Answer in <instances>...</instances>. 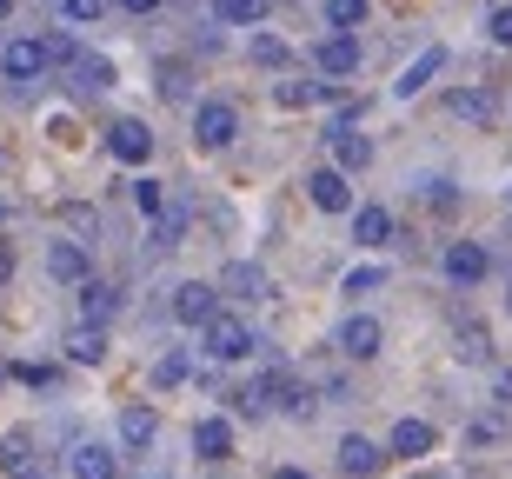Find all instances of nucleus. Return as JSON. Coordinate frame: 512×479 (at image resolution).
Listing matches in <instances>:
<instances>
[{
  "instance_id": "40",
  "label": "nucleus",
  "mask_w": 512,
  "mask_h": 479,
  "mask_svg": "<svg viewBox=\"0 0 512 479\" xmlns=\"http://www.w3.org/2000/svg\"><path fill=\"white\" fill-rule=\"evenodd\" d=\"M7 280H14V247L0 240V287H7Z\"/></svg>"
},
{
  "instance_id": "25",
  "label": "nucleus",
  "mask_w": 512,
  "mask_h": 479,
  "mask_svg": "<svg viewBox=\"0 0 512 479\" xmlns=\"http://www.w3.org/2000/svg\"><path fill=\"white\" fill-rule=\"evenodd\" d=\"M153 433H160L153 406H127V413H120V440L127 446H153Z\"/></svg>"
},
{
  "instance_id": "22",
  "label": "nucleus",
  "mask_w": 512,
  "mask_h": 479,
  "mask_svg": "<svg viewBox=\"0 0 512 479\" xmlns=\"http://www.w3.org/2000/svg\"><path fill=\"white\" fill-rule=\"evenodd\" d=\"M187 227H193V213H187V207H160V213H153V247L173 253L180 240H187Z\"/></svg>"
},
{
  "instance_id": "16",
  "label": "nucleus",
  "mask_w": 512,
  "mask_h": 479,
  "mask_svg": "<svg viewBox=\"0 0 512 479\" xmlns=\"http://www.w3.org/2000/svg\"><path fill=\"white\" fill-rule=\"evenodd\" d=\"M380 460H386V453H380V446H373V440H366V433H346V440H340V466H346V473H353V479L380 473Z\"/></svg>"
},
{
  "instance_id": "28",
  "label": "nucleus",
  "mask_w": 512,
  "mask_h": 479,
  "mask_svg": "<svg viewBox=\"0 0 512 479\" xmlns=\"http://www.w3.org/2000/svg\"><path fill=\"white\" fill-rule=\"evenodd\" d=\"M466 366H486L493 360V340H486V326H459V346H453Z\"/></svg>"
},
{
  "instance_id": "7",
  "label": "nucleus",
  "mask_w": 512,
  "mask_h": 479,
  "mask_svg": "<svg viewBox=\"0 0 512 479\" xmlns=\"http://www.w3.org/2000/svg\"><path fill=\"white\" fill-rule=\"evenodd\" d=\"M260 400H273V406H286V413H306V386L286 373V366H266V380L253 386Z\"/></svg>"
},
{
  "instance_id": "31",
  "label": "nucleus",
  "mask_w": 512,
  "mask_h": 479,
  "mask_svg": "<svg viewBox=\"0 0 512 479\" xmlns=\"http://www.w3.org/2000/svg\"><path fill=\"white\" fill-rule=\"evenodd\" d=\"M326 20L353 34V27H366V0H326Z\"/></svg>"
},
{
  "instance_id": "38",
  "label": "nucleus",
  "mask_w": 512,
  "mask_h": 479,
  "mask_svg": "<svg viewBox=\"0 0 512 479\" xmlns=\"http://www.w3.org/2000/svg\"><path fill=\"white\" fill-rule=\"evenodd\" d=\"M107 14V0H67V20H100Z\"/></svg>"
},
{
  "instance_id": "15",
  "label": "nucleus",
  "mask_w": 512,
  "mask_h": 479,
  "mask_svg": "<svg viewBox=\"0 0 512 479\" xmlns=\"http://www.w3.org/2000/svg\"><path fill=\"white\" fill-rule=\"evenodd\" d=\"M67 360H74V366H100V360H107V333H100L94 320H80L74 333H67Z\"/></svg>"
},
{
  "instance_id": "4",
  "label": "nucleus",
  "mask_w": 512,
  "mask_h": 479,
  "mask_svg": "<svg viewBox=\"0 0 512 479\" xmlns=\"http://www.w3.org/2000/svg\"><path fill=\"white\" fill-rule=\"evenodd\" d=\"M213 300H220V287L187 280V287H173V320H180V326H207L213 320Z\"/></svg>"
},
{
  "instance_id": "21",
  "label": "nucleus",
  "mask_w": 512,
  "mask_h": 479,
  "mask_svg": "<svg viewBox=\"0 0 512 479\" xmlns=\"http://www.w3.org/2000/svg\"><path fill=\"white\" fill-rule=\"evenodd\" d=\"M220 293H233V300H260V293H266V273L253 267V260H233V267L220 273Z\"/></svg>"
},
{
  "instance_id": "27",
  "label": "nucleus",
  "mask_w": 512,
  "mask_h": 479,
  "mask_svg": "<svg viewBox=\"0 0 512 479\" xmlns=\"http://www.w3.org/2000/svg\"><path fill=\"white\" fill-rule=\"evenodd\" d=\"M193 373V360L187 353H180V346H173V353H160V360H153V386H160V393H173V386L187 380Z\"/></svg>"
},
{
  "instance_id": "8",
  "label": "nucleus",
  "mask_w": 512,
  "mask_h": 479,
  "mask_svg": "<svg viewBox=\"0 0 512 479\" xmlns=\"http://www.w3.org/2000/svg\"><path fill=\"white\" fill-rule=\"evenodd\" d=\"M0 473L7 479H34V433H27V426H14V433L0 440Z\"/></svg>"
},
{
  "instance_id": "23",
  "label": "nucleus",
  "mask_w": 512,
  "mask_h": 479,
  "mask_svg": "<svg viewBox=\"0 0 512 479\" xmlns=\"http://www.w3.org/2000/svg\"><path fill=\"white\" fill-rule=\"evenodd\" d=\"M453 114L473 120V127H493V120H499V100L486 94V87H473V94H453Z\"/></svg>"
},
{
  "instance_id": "45",
  "label": "nucleus",
  "mask_w": 512,
  "mask_h": 479,
  "mask_svg": "<svg viewBox=\"0 0 512 479\" xmlns=\"http://www.w3.org/2000/svg\"><path fill=\"white\" fill-rule=\"evenodd\" d=\"M506 307H512V287H506Z\"/></svg>"
},
{
  "instance_id": "3",
  "label": "nucleus",
  "mask_w": 512,
  "mask_h": 479,
  "mask_svg": "<svg viewBox=\"0 0 512 479\" xmlns=\"http://www.w3.org/2000/svg\"><path fill=\"white\" fill-rule=\"evenodd\" d=\"M306 193H313V207H320V213H353V187H346L340 167H320L313 180H306Z\"/></svg>"
},
{
  "instance_id": "11",
  "label": "nucleus",
  "mask_w": 512,
  "mask_h": 479,
  "mask_svg": "<svg viewBox=\"0 0 512 479\" xmlns=\"http://www.w3.org/2000/svg\"><path fill=\"white\" fill-rule=\"evenodd\" d=\"M340 353H346V360H373V353H380V320H366V313H360V320H346L340 326Z\"/></svg>"
},
{
  "instance_id": "9",
  "label": "nucleus",
  "mask_w": 512,
  "mask_h": 479,
  "mask_svg": "<svg viewBox=\"0 0 512 479\" xmlns=\"http://www.w3.org/2000/svg\"><path fill=\"white\" fill-rule=\"evenodd\" d=\"M333 160H340V173H360V167H373V140L366 134H353V127H333Z\"/></svg>"
},
{
  "instance_id": "41",
  "label": "nucleus",
  "mask_w": 512,
  "mask_h": 479,
  "mask_svg": "<svg viewBox=\"0 0 512 479\" xmlns=\"http://www.w3.org/2000/svg\"><path fill=\"white\" fill-rule=\"evenodd\" d=\"M493 393H499V406H512V373H499V386H493Z\"/></svg>"
},
{
  "instance_id": "19",
  "label": "nucleus",
  "mask_w": 512,
  "mask_h": 479,
  "mask_svg": "<svg viewBox=\"0 0 512 479\" xmlns=\"http://www.w3.org/2000/svg\"><path fill=\"white\" fill-rule=\"evenodd\" d=\"M439 67H446V47H426V54H419V60H413V67H406V74H399V80H393V94H399V100H413V94H419V87H426V80H433V74H439Z\"/></svg>"
},
{
  "instance_id": "39",
  "label": "nucleus",
  "mask_w": 512,
  "mask_h": 479,
  "mask_svg": "<svg viewBox=\"0 0 512 479\" xmlns=\"http://www.w3.org/2000/svg\"><path fill=\"white\" fill-rule=\"evenodd\" d=\"M466 440H473V446H493L499 440V420H473V426H466Z\"/></svg>"
},
{
  "instance_id": "26",
  "label": "nucleus",
  "mask_w": 512,
  "mask_h": 479,
  "mask_svg": "<svg viewBox=\"0 0 512 479\" xmlns=\"http://www.w3.org/2000/svg\"><path fill=\"white\" fill-rule=\"evenodd\" d=\"M74 479H114V453L107 446H74Z\"/></svg>"
},
{
  "instance_id": "37",
  "label": "nucleus",
  "mask_w": 512,
  "mask_h": 479,
  "mask_svg": "<svg viewBox=\"0 0 512 479\" xmlns=\"http://www.w3.org/2000/svg\"><path fill=\"white\" fill-rule=\"evenodd\" d=\"M160 94H167V100H187V67H160Z\"/></svg>"
},
{
  "instance_id": "42",
  "label": "nucleus",
  "mask_w": 512,
  "mask_h": 479,
  "mask_svg": "<svg viewBox=\"0 0 512 479\" xmlns=\"http://www.w3.org/2000/svg\"><path fill=\"white\" fill-rule=\"evenodd\" d=\"M120 7H127V14H153V7H160V0H120Z\"/></svg>"
},
{
  "instance_id": "17",
  "label": "nucleus",
  "mask_w": 512,
  "mask_h": 479,
  "mask_svg": "<svg viewBox=\"0 0 512 479\" xmlns=\"http://www.w3.org/2000/svg\"><path fill=\"white\" fill-rule=\"evenodd\" d=\"M74 287H80V320H114V307H120V293L114 287H107V280H74Z\"/></svg>"
},
{
  "instance_id": "1",
  "label": "nucleus",
  "mask_w": 512,
  "mask_h": 479,
  "mask_svg": "<svg viewBox=\"0 0 512 479\" xmlns=\"http://www.w3.org/2000/svg\"><path fill=\"white\" fill-rule=\"evenodd\" d=\"M233 134H240V107H233V100H200V114H193V147L220 154V147H233Z\"/></svg>"
},
{
  "instance_id": "18",
  "label": "nucleus",
  "mask_w": 512,
  "mask_h": 479,
  "mask_svg": "<svg viewBox=\"0 0 512 479\" xmlns=\"http://www.w3.org/2000/svg\"><path fill=\"white\" fill-rule=\"evenodd\" d=\"M0 67H7V80H34L40 67H47V54H40V40H7Z\"/></svg>"
},
{
  "instance_id": "30",
  "label": "nucleus",
  "mask_w": 512,
  "mask_h": 479,
  "mask_svg": "<svg viewBox=\"0 0 512 479\" xmlns=\"http://www.w3.org/2000/svg\"><path fill=\"white\" fill-rule=\"evenodd\" d=\"M253 60H260V67H286V60H293V47H286L280 34H253Z\"/></svg>"
},
{
  "instance_id": "2",
  "label": "nucleus",
  "mask_w": 512,
  "mask_h": 479,
  "mask_svg": "<svg viewBox=\"0 0 512 479\" xmlns=\"http://www.w3.org/2000/svg\"><path fill=\"white\" fill-rule=\"evenodd\" d=\"M207 353H213V360H247L253 333L240 320H227V313H213V320H207Z\"/></svg>"
},
{
  "instance_id": "33",
  "label": "nucleus",
  "mask_w": 512,
  "mask_h": 479,
  "mask_svg": "<svg viewBox=\"0 0 512 479\" xmlns=\"http://www.w3.org/2000/svg\"><path fill=\"white\" fill-rule=\"evenodd\" d=\"M133 207L147 213V220H153L160 207H167V193H160V180H133Z\"/></svg>"
},
{
  "instance_id": "46",
  "label": "nucleus",
  "mask_w": 512,
  "mask_h": 479,
  "mask_svg": "<svg viewBox=\"0 0 512 479\" xmlns=\"http://www.w3.org/2000/svg\"><path fill=\"white\" fill-rule=\"evenodd\" d=\"M0 380H7V366H0Z\"/></svg>"
},
{
  "instance_id": "35",
  "label": "nucleus",
  "mask_w": 512,
  "mask_h": 479,
  "mask_svg": "<svg viewBox=\"0 0 512 479\" xmlns=\"http://www.w3.org/2000/svg\"><path fill=\"white\" fill-rule=\"evenodd\" d=\"M373 287H386L380 267H353V273H346V293H373Z\"/></svg>"
},
{
  "instance_id": "6",
  "label": "nucleus",
  "mask_w": 512,
  "mask_h": 479,
  "mask_svg": "<svg viewBox=\"0 0 512 479\" xmlns=\"http://www.w3.org/2000/svg\"><path fill=\"white\" fill-rule=\"evenodd\" d=\"M107 147H114V160H127V167H140V160L153 154V134L140 127V120H114V127H107Z\"/></svg>"
},
{
  "instance_id": "13",
  "label": "nucleus",
  "mask_w": 512,
  "mask_h": 479,
  "mask_svg": "<svg viewBox=\"0 0 512 479\" xmlns=\"http://www.w3.org/2000/svg\"><path fill=\"white\" fill-rule=\"evenodd\" d=\"M433 446H439V433L426 420H399L393 426V453H399V460H426Z\"/></svg>"
},
{
  "instance_id": "29",
  "label": "nucleus",
  "mask_w": 512,
  "mask_h": 479,
  "mask_svg": "<svg viewBox=\"0 0 512 479\" xmlns=\"http://www.w3.org/2000/svg\"><path fill=\"white\" fill-rule=\"evenodd\" d=\"M213 14L227 20V27H253L266 14V0H213Z\"/></svg>"
},
{
  "instance_id": "10",
  "label": "nucleus",
  "mask_w": 512,
  "mask_h": 479,
  "mask_svg": "<svg viewBox=\"0 0 512 479\" xmlns=\"http://www.w3.org/2000/svg\"><path fill=\"white\" fill-rule=\"evenodd\" d=\"M313 60H320L326 74H360V40H353V34L340 27L333 40H320V54H313Z\"/></svg>"
},
{
  "instance_id": "32",
  "label": "nucleus",
  "mask_w": 512,
  "mask_h": 479,
  "mask_svg": "<svg viewBox=\"0 0 512 479\" xmlns=\"http://www.w3.org/2000/svg\"><path fill=\"white\" fill-rule=\"evenodd\" d=\"M40 54H47V67H54V60H60V67H74L80 47H74V34H47V40H40Z\"/></svg>"
},
{
  "instance_id": "44",
  "label": "nucleus",
  "mask_w": 512,
  "mask_h": 479,
  "mask_svg": "<svg viewBox=\"0 0 512 479\" xmlns=\"http://www.w3.org/2000/svg\"><path fill=\"white\" fill-rule=\"evenodd\" d=\"M7 14H14V0H0V20H7Z\"/></svg>"
},
{
  "instance_id": "24",
  "label": "nucleus",
  "mask_w": 512,
  "mask_h": 479,
  "mask_svg": "<svg viewBox=\"0 0 512 479\" xmlns=\"http://www.w3.org/2000/svg\"><path fill=\"white\" fill-rule=\"evenodd\" d=\"M74 87H80V94H100V87H114V60L80 54V60H74Z\"/></svg>"
},
{
  "instance_id": "14",
  "label": "nucleus",
  "mask_w": 512,
  "mask_h": 479,
  "mask_svg": "<svg viewBox=\"0 0 512 479\" xmlns=\"http://www.w3.org/2000/svg\"><path fill=\"white\" fill-rule=\"evenodd\" d=\"M47 273H54V280H67V287H74V280H87V247H80V240H54V247H47Z\"/></svg>"
},
{
  "instance_id": "12",
  "label": "nucleus",
  "mask_w": 512,
  "mask_h": 479,
  "mask_svg": "<svg viewBox=\"0 0 512 479\" xmlns=\"http://www.w3.org/2000/svg\"><path fill=\"white\" fill-rule=\"evenodd\" d=\"M193 453H200V460H213V466L233 460V426L227 420H200V426H193Z\"/></svg>"
},
{
  "instance_id": "5",
  "label": "nucleus",
  "mask_w": 512,
  "mask_h": 479,
  "mask_svg": "<svg viewBox=\"0 0 512 479\" xmlns=\"http://www.w3.org/2000/svg\"><path fill=\"white\" fill-rule=\"evenodd\" d=\"M486 267H493V260H486V247H479V240H453V247H446V280H459V287L486 280Z\"/></svg>"
},
{
  "instance_id": "43",
  "label": "nucleus",
  "mask_w": 512,
  "mask_h": 479,
  "mask_svg": "<svg viewBox=\"0 0 512 479\" xmlns=\"http://www.w3.org/2000/svg\"><path fill=\"white\" fill-rule=\"evenodd\" d=\"M273 479H306V473H300V466H280V473H273Z\"/></svg>"
},
{
  "instance_id": "36",
  "label": "nucleus",
  "mask_w": 512,
  "mask_h": 479,
  "mask_svg": "<svg viewBox=\"0 0 512 479\" xmlns=\"http://www.w3.org/2000/svg\"><path fill=\"white\" fill-rule=\"evenodd\" d=\"M486 27H493V40H499V47H512V0H499Z\"/></svg>"
},
{
  "instance_id": "34",
  "label": "nucleus",
  "mask_w": 512,
  "mask_h": 479,
  "mask_svg": "<svg viewBox=\"0 0 512 479\" xmlns=\"http://www.w3.org/2000/svg\"><path fill=\"white\" fill-rule=\"evenodd\" d=\"M313 100H320L313 80H280V107H313Z\"/></svg>"
},
{
  "instance_id": "20",
  "label": "nucleus",
  "mask_w": 512,
  "mask_h": 479,
  "mask_svg": "<svg viewBox=\"0 0 512 479\" xmlns=\"http://www.w3.org/2000/svg\"><path fill=\"white\" fill-rule=\"evenodd\" d=\"M353 240H360V247H386V240H393V213L386 207H353Z\"/></svg>"
}]
</instances>
